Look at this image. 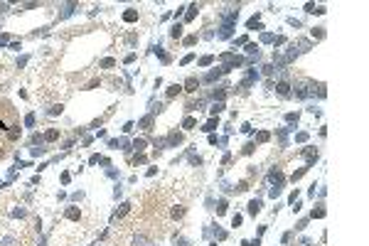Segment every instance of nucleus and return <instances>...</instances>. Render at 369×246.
Instances as JSON below:
<instances>
[{"mask_svg": "<svg viewBox=\"0 0 369 246\" xmlns=\"http://www.w3.org/2000/svg\"><path fill=\"white\" fill-rule=\"evenodd\" d=\"M44 138H47V141H57V138H59V131H54V128H52V131H47V133H44Z\"/></svg>", "mask_w": 369, "mask_h": 246, "instance_id": "obj_6", "label": "nucleus"}, {"mask_svg": "<svg viewBox=\"0 0 369 246\" xmlns=\"http://www.w3.org/2000/svg\"><path fill=\"white\" fill-rule=\"evenodd\" d=\"M182 214H185L182 207H175V209H172V217H175V219H177V217H182Z\"/></svg>", "mask_w": 369, "mask_h": 246, "instance_id": "obj_16", "label": "nucleus"}, {"mask_svg": "<svg viewBox=\"0 0 369 246\" xmlns=\"http://www.w3.org/2000/svg\"><path fill=\"white\" fill-rule=\"evenodd\" d=\"M140 126H143V128H150V126H153V116H145V118L140 121Z\"/></svg>", "mask_w": 369, "mask_h": 246, "instance_id": "obj_11", "label": "nucleus"}, {"mask_svg": "<svg viewBox=\"0 0 369 246\" xmlns=\"http://www.w3.org/2000/svg\"><path fill=\"white\" fill-rule=\"evenodd\" d=\"M276 89H278V94H281V96H288V94H290V86H288V81H281Z\"/></svg>", "mask_w": 369, "mask_h": 246, "instance_id": "obj_3", "label": "nucleus"}, {"mask_svg": "<svg viewBox=\"0 0 369 246\" xmlns=\"http://www.w3.org/2000/svg\"><path fill=\"white\" fill-rule=\"evenodd\" d=\"M224 212H227V202H219L217 204V214H224Z\"/></svg>", "mask_w": 369, "mask_h": 246, "instance_id": "obj_15", "label": "nucleus"}, {"mask_svg": "<svg viewBox=\"0 0 369 246\" xmlns=\"http://www.w3.org/2000/svg\"><path fill=\"white\" fill-rule=\"evenodd\" d=\"M170 35H172V37H175V39H177V37L182 35V27H180V25H175V27H172V32H170Z\"/></svg>", "mask_w": 369, "mask_h": 246, "instance_id": "obj_13", "label": "nucleus"}, {"mask_svg": "<svg viewBox=\"0 0 369 246\" xmlns=\"http://www.w3.org/2000/svg\"><path fill=\"white\" fill-rule=\"evenodd\" d=\"M180 141H182V138H180L177 133H172V136H170V143H180Z\"/></svg>", "mask_w": 369, "mask_h": 246, "instance_id": "obj_22", "label": "nucleus"}, {"mask_svg": "<svg viewBox=\"0 0 369 246\" xmlns=\"http://www.w3.org/2000/svg\"><path fill=\"white\" fill-rule=\"evenodd\" d=\"M259 209H261V202H259V199H254V202L249 204V212H251V214H259Z\"/></svg>", "mask_w": 369, "mask_h": 246, "instance_id": "obj_5", "label": "nucleus"}, {"mask_svg": "<svg viewBox=\"0 0 369 246\" xmlns=\"http://www.w3.org/2000/svg\"><path fill=\"white\" fill-rule=\"evenodd\" d=\"M232 224H234V226H239V224H241V217H239V214H234V219H232Z\"/></svg>", "mask_w": 369, "mask_h": 246, "instance_id": "obj_24", "label": "nucleus"}, {"mask_svg": "<svg viewBox=\"0 0 369 246\" xmlns=\"http://www.w3.org/2000/svg\"><path fill=\"white\" fill-rule=\"evenodd\" d=\"M7 136H10V141H17V136H20V126H12V131H10Z\"/></svg>", "mask_w": 369, "mask_h": 246, "instance_id": "obj_8", "label": "nucleus"}, {"mask_svg": "<svg viewBox=\"0 0 369 246\" xmlns=\"http://www.w3.org/2000/svg\"><path fill=\"white\" fill-rule=\"evenodd\" d=\"M182 126H185V128H195V126H197V121H195V118H185V123H182Z\"/></svg>", "mask_w": 369, "mask_h": 246, "instance_id": "obj_12", "label": "nucleus"}, {"mask_svg": "<svg viewBox=\"0 0 369 246\" xmlns=\"http://www.w3.org/2000/svg\"><path fill=\"white\" fill-rule=\"evenodd\" d=\"M67 219H79V209H76V207L67 209Z\"/></svg>", "mask_w": 369, "mask_h": 246, "instance_id": "obj_9", "label": "nucleus"}, {"mask_svg": "<svg viewBox=\"0 0 369 246\" xmlns=\"http://www.w3.org/2000/svg\"><path fill=\"white\" fill-rule=\"evenodd\" d=\"M180 91H182V86H177V84H175V86H170V89H168V96L172 99V96H177Z\"/></svg>", "mask_w": 369, "mask_h": 246, "instance_id": "obj_7", "label": "nucleus"}, {"mask_svg": "<svg viewBox=\"0 0 369 246\" xmlns=\"http://www.w3.org/2000/svg\"><path fill=\"white\" fill-rule=\"evenodd\" d=\"M128 209H131V204H123V207H121V212H118V217H126V214H128Z\"/></svg>", "mask_w": 369, "mask_h": 246, "instance_id": "obj_18", "label": "nucleus"}, {"mask_svg": "<svg viewBox=\"0 0 369 246\" xmlns=\"http://www.w3.org/2000/svg\"><path fill=\"white\" fill-rule=\"evenodd\" d=\"M222 108H224V104H214V106H212V113H214V116H217V113H219V111H222Z\"/></svg>", "mask_w": 369, "mask_h": 246, "instance_id": "obj_19", "label": "nucleus"}, {"mask_svg": "<svg viewBox=\"0 0 369 246\" xmlns=\"http://www.w3.org/2000/svg\"><path fill=\"white\" fill-rule=\"evenodd\" d=\"M271 182H276V185H283V175H281L278 170H273V172H271Z\"/></svg>", "mask_w": 369, "mask_h": 246, "instance_id": "obj_4", "label": "nucleus"}, {"mask_svg": "<svg viewBox=\"0 0 369 246\" xmlns=\"http://www.w3.org/2000/svg\"><path fill=\"white\" fill-rule=\"evenodd\" d=\"M268 138H271V133H268V131H261V133H259V138H256V141H259V143H266V141H268Z\"/></svg>", "mask_w": 369, "mask_h": 246, "instance_id": "obj_10", "label": "nucleus"}, {"mask_svg": "<svg viewBox=\"0 0 369 246\" xmlns=\"http://www.w3.org/2000/svg\"><path fill=\"white\" fill-rule=\"evenodd\" d=\"M123 20H126V22H135V20H138V10H126V12H123Z\"/></svg>", "mask_w": 369, "mask_h": 246, "instance_id": "obj_2", "label": "nucleus"}, {"mask_svg": "<svg viewBox=\"0 0 369 246\" xmlns=\"http://www.w3.org/2000/svg\"><path fill=\"white\" fill-rule=\"evenodd\" d=\"M322 35H325V32H322V27H315V30H313V37H322Z\"/></svg>", "mask_w": 369, "mask_h": 246, "instance_id": "obj_20", "label": "nucleus"}, {"mask_svg": "<svg viewBox=\"0 0 369 246\" xmlns=\"http://www.w3.org/2000/svg\"><path fill=\"white\" fill-rule=\"evenodd\" d=\"M195 10H197V5H192V7H190V12H187V20H192V17H195Z\"/></svg>", "mask_w": 369, "mask_h": 246, "instance_id": "obj_21", "label": "nucleus"}, {"mask_svg": "<svg viewBox=\"0 0 369 246\" xmlns=\"http://www.w3.org/2000/svg\"><path fill=\"white\" fill-rule=\"evenodd\" d=\"M133 145H135V148H138V150H143V148H145V141H135Z\"/></svg>", "mask_w": 369, "mask_h": 246, "instance_id": "obj_23", "label": "nucleus"}, {"mask_svg": "<svg viewBox=\"0 0 369 246\" xmlns=\"http://www.w3.org/2000/svg\"><path fill=\"white\" fill-rule=\"evenodd\" d=\"M214 128H217V118H212V121L204 126V131H214Z\"/></svg>", "mask_w": 369, "mask_h": 246, "instance_id": "obj_14", "label": "nucleus"}, {"mask_svg": "<svg viewBox=\"0 0 369 246\" xmlns=\"http://www.w3.org/2000/svg\"><path fill=\"white\" fill-rule=\"evenodd\" d=\"M320 217H325V209H313V219H320Z\"/></svg>", "mask_w": 369, "mask_h": 246, "instance_id": "obj_17", "label": "nucleus"}, {"mask_svg": "<svg viewBox=\"0 0 369 246\" xmlns=\"http://www.w3.org/2000/svg\"><path fill=\"white\" fill-rule=\"evenodd\" d=\"M197 86H200V81H197L195 76H190L187 84H185V91H197Z\"/></svg>", "mask_w": 369, "mask_h": 246, "instance_id": "obj_1", "label": "nucleus"}]
</instances>
